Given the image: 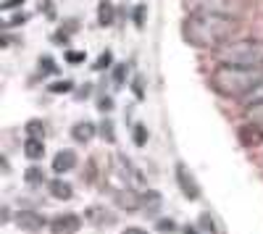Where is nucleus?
<instances>
[{"instance_id": "f257e3e1", "label": "nucleus", "mask_w": 263, "mask_h": 234, "mask_svg": "<svg viewBox=\"0 0 263 234\" xmlns=\"http://www.w3.org/2000/svg\"><path fill=\"white\" fill-rule=\"evenodd\" d=\"M242 32V21L229 18V16H216V13H190L182 21V40L190 48L197 50H218L227 42L237 40Z\"/></svg>"}, {"instance_id": "f03ea898", "label": "nucleus", "mask_w": 263, "mask_h": 234, "mask_svg": "<svg viewBox=\"0 0 263 234\" xmlns=\"http://www.w3.org/2000/svg\"><path fill=\"white\" fill-rule=\"evenodd\" d=\"M263 82V69H248V66H227L218 63L211 71V87L221 98H234L242 100L255 84Z\"/></svg>"}, {"instance_id": "7ed1b4c3", "label": "nucleus", "mask_w": 263, "mask_h": 234, "mask_svg": "<svg viewBox=\"0 0 263 234\" xmlns=\"http://www.w3.org/2000/svg\"><path fill=\"white\" fill-rule=\"evenodd\" d=\"M216 61L227 66L263 69V37H237L216 50Z\"/></svg>"}, {"instance_id": "20e7f679", "label": "nucleus", "mask_w": 263, "mask_h": 234, "mask_svg": "<svg viewBox=\"0 0 263 234\" xmlns=\"http://www.w3.org/2000/svg\"><path fill=\"white\" fill-rule=\"evenodd\" d=\"M187 13H216L229 18H245L253 13V0H182Z\"/></svg>"}, {"instance_id": "39448f33", "label": "nucleus", "mask_w": 263, "mask_h": 234, "mask_svg": "<svg viewBox=\"0 0 263 234\" xmlns=\"http://www.w3.org/2000/svg\"><path fill=\"white\" fill-rule=\"evenodd\" d=\"M174 177H177V184H179L182 195H184L187 200H197V198H200V184H197L195 174L190 171V168H187L182 161L174 166Z\"/></svg>"}, {"instance_id": "423d86ee", "label": "nucleus", "mask_w": 263, "mask_h": 234, "mask_svg": "<svg viewBox=\"0 0 263 234\" xmlns=\"http://www.w3.org/2000/svg\"><path fill=\"white\" fill-rule=\"evenodd\" d=\"M237 140L242 147H260L263 145V126L255 121H245L237 126Z\"/></svg>"}, {"instance_id": "0eeeda50", "label": "nucleus", "mask_w": 263, "mask_h": 234, "mask_svg": "<svg viewBox=\"0 0 263 234\" xmlns=\"http://www.w3.org/2000/svg\"><path fill=\"white\" fill-rule=\"evenodd\" d=\"M48 229L53 234H77L82 229V216H77V213H58V216L50 219Z\"/></svg>"}, {"instance_id": "6e6552de", "label": "nucleus", "mask_w": 263, "mask_h": 234, "mask_svg": "<svg viewBox=\"0 0 263 234\" xmlns=\"http://www.w3.org/2000/svg\"><path fill=\"white\" fill-rule=\"evenodd\" d=\"M13 221H16L18 229H24V231H40L42 226L50 224L42 213H37V210H18V213L13 216Z\"/></svg>"}, {"instance_id": "1a4fd4ad", "label": "nucleus", "mask_w": 263, "mask_h": 234, "mask_svg": "<svg viewBox=\"0 0 263 234\" xmlns=\"http://www.w3.org/2000/svg\"><path fill=\"white\" fill-rule=\"evenodd\" d=\"M84 221L92 226H111V224H116V216L105 205H90L84 210Z\"/></svg>"}, {"instance_id": "9d476101", "label": "nucleus", "mask_w": 263, "mask_h": 234, "mask_svg": "<svg viewBox=\"0 0 263 234\" xmlns=\"http://www.w3.org/2000/svg\"><path fill=\"white\" fill-rule=\"evenodd\" d=\"M53 171L55 174H69L71 168L77 166V153L74 150H69V147H63V150H58L55 155H53Z\"/></svg>"}, {"instance_id": "9b49d317", "label": "nucleus", "mask_w": 263, "mask_h": 234, "mask_svg": "<svg viewBox=\"0 0 263 234\" xmlns=\"http://www.w3.org/2000/svg\"><path fill=\"white\" fill-rule=\"evenodd\" d=\"M98 132H100V129H98L92 121H77V124L71 126V140L79 142V145H87V142L95 140Z\"/></svg>"}, {"instance_id": "f8f14e48", "label": "nucleus", "mask_w": 263, "mask_h": 234, "mask_svg": "<svg viewBox=\"0 0 263 234\" xmlns=\"http://www.w3.org/2000/svg\"><path fill=\"white\" fill-rule=\"evenodd\" d=\"M116 203H119V208H124V210H140L142 208V195H137V192H132L129 187H121V189H116Z\"/></svg>"}, {"instance_id": "ddd939ff", "label": "nucleus", "mask_w": 263, "mask_h": 234, "mask_svg": "<svg viewBox=\"0 0 263 234\" xmlns=\"http://www.w3.org/2000/svg\"><path fill=\"white\" fill-rule=\"evenodd\" d=\"M48 189H50V195H53L55 200H71V198H74V187H71L69 182H63L61 177H58V179H50V182H48Z\"/></svg>"}, {"instance_id": "4468645a", "label": "nucleus", "mask_w": 263, "mask_h": 234, "mask_svg": "<svg viewBox=\"0 0 263 234\" xmlns=\"http://www.w3.org/2000/svg\"><path fill=\"white\" fill-rule=\"evenodd\" d=\"M116 21V6L111 0H100L98 3V24L100 27H111Z\"/></svg>"}, {"instance_id": "2eb2a0df", "label": "nucleus", "mask_w": 263, "mask_h": 234, "mask_svg": "<svg viewBox=\"0 0 263 234\" xmlns=\"http://www.w3.org/2000/svg\"><path fill=\"white\" fill-rule=\"evenodd\" d=\"M24 155H27V161H42V155H45V140L27 137L24 140Z\"/></svg>"}, {"instance_id": "dca6fc26", "label": "nucleus", "mask_w": 263, "mask_h": 234, "mask_svg": "<svg viewBox=\"0 0 263 234\" xmlns=\"http://www.w3.org/2000/svg\"><path fill=\"white\" fill-rule=\"evenodd\" d=\"M163 205V195L156 192V189H147V192H142V208L147 210V213H158Z\"/></svg>"}, {"instance_id": "f3484780", "label": "nucleus", "mask_w": 263, "mask_h": 234, "mask_svg": "<svg viewBox=\"0 0 263 234\" xmlns=\"http://www.w3.org/2000/svg\"><path fill=\"white\" fill-rule=\"evenodd\" d=\"M24 132H27V137L45 140V124H42L40 119H29V121L24 124Z\"/></svg>"}, {"instance_id": "a211bd4d", "label": "nucleus", "mask_w": 263, "mask_h": 234, "mask_svg": "<svg viewBox=\"0 0 263 234\" xmlns=\"http://www.w3.org/2000/svg\"><path fill=\"white\" fill-rule=\"evenodd\" d=\"M79 29V21L77 18H71V21H66V24L58 29V34L53 37V42H66V40H69L71 37V32H77Z\"/></svg>"}, {"instance_id": "6ab92c4d", "label": "nucleus", "mask_w": 263, "mask_h": 234, "mask_svg": "<svg viewBox=\"0 0 263 234\" xmlns=\"http://www.w3.org/2000/svg\"><path fill=\"white\" fill-rule=\"evenodd\" d=\"M71 90H74L71 79H55V82L48 84V92H53V95H63V92H71Z\"/></svg>"}, {"instance_id": "aec40b11", "label": "nucleus", "mask_w": 263, "mask_h": 234, "mask_svg": "<svg viewBox=\"0 0 263 234\" xmlns=\"http://www.w3.org/2000/svg\"><path fill=\"white\" fill-rule=\"evenodd\" d=\"M24 182L27 184H42V182H48V179H45V171H42L40 166H29L27 171H24Z\"/></svg>"}, {"instance_id": "412c9836", "label": "nucleus", "mask_w": 263, "mask_h": 234, "mask_svg": "<svg viewBox=\"0 0 263 234\" xmlns=\"http://www.w3.org/2000/svg\"><path fill=\"white\" fill-rule=\"evenodd\" d=\"M258 103H263V82L255 84V87L242 98V105H245V108H248V105H258Z\"/></svg>"}, {"instance_id": "4be33fe9", "label": "nucleus", "mask_w": 263, "mask_h": 234, "mask_svg": "<svg viewBox=\"0 0 263 234\" xmlns=\"http://www.w3.org/2000/svg\"><path fill=\"white\" fill-rule=\"evenodd\" d=\"M98 129H100V137H103L105 142H116V129H114V121H111V119H103Z\"/></svg>"}, {"instance_id": "5701e85b", "label": "nucleus", "mask_w": 263, "mask_h": 234, "mask_svg": "<svg viewBox=\"0 0 263 234\" xmlns=\"http://www.w3.org/2000/svg\"><path fill=\"white\" fill-rule=\"evenodd\" d=\"M245 119H248V121H255V124L263 126V103H258V105H248V108H245Z\"/></svg>"}, {"instance_id": "b1692460", "label": "nucleus", "mask_w": 263, "mask_h": 234, "mask_svg": "<svg viewBox=\"0 0 263 234\" xmlns=\"http://www.w3.org/2000/svg\"><path fill=\"white\" fill-rule=\"evenodd\" d=\"M132 140H135L137 147H145V142H147V129H145V124H135V129H132Z\"/></svg>"}, {"instance_id": "393cba45", "label": "nucleus", "mask_w": 263, "mask_h": 234, "mask_svg": "<svg viewBox=\"0 0 263 234\" xmlns=\"http://www.w3.org/2000/svg\"><path fill=\"white\" fill-rule=\"evenodd\" d=\"M197 224H200V229H203L205 234H218V231H216V221H213V216H211V213H200Z\"/></svg>"}, {"instance_id": "a878e982", "label": "nucleus", "mask_w": 263, "mask_h": 234, "mask_svg": "<svg viewBox=\"0 0 263 234\" xmlns=\"http://www.w3.org/2000/svg\"><path fill=\"white\" fill-rule=\"evenodd\" d=\"M111 63H114V53H111V50H103V53H100V58L92 63V69H95V71H100V69H108Z\"/></svg>"}, {"instance_id": "bb28decb", "label": "nucleus", "mask_w": 263, "mask_h": 234, "mask_svg": "<svg viewBox=\"0 0 263 234\" xmlns=\"http://www.w3.org/2000/svg\"><path fill=\"white\" fill-rule=\"evenodd\" d=\"M40 69H42V74H58V66H55V61L50 55L40 58Z\"/></svg>"}, {"instance_id": "cd10ccee", "label": "nucleus", "mask_w": 263, "mask_h": 234, "mask_svg": "<svg viewBox=\"0 0 263 234\" xmlns=\"http://www.w3.org/2000/svg\"><path fill=\"white\" fill-rule=\"evenodd\" d=\"M126 74H129L126 63H119V66L114 69V84H116V87H121V84L126 82Z\"/></svg>"}, {"instance_id": "c85d7f7f", "label": "nucleus", "mask_w": 263, "mask_h": 234, "mask_svg": "<svg viewBox=\"0 0 263 234\" xmlns=\"http://www.w3.org/2000/svg\"><path fill=\"white\" fill-rule=\"evenodd\" d=\"M156 229H158L161 234H174V231H177L179 226H177V224H174L171 219H161V221L156 224Z\"/></svg>"}, {"instance_id": "c756f323", "label": "nucleus", "mask_w": 263, "mask_h": 234, "mask_svg": "<svg viewBox=\"0 0 263 234\" xmlns=\"http://www.w3.org/2000/svg\"><path fill=\"white\" fill-rule=\"evenodd\" d=\"M84 58H87L84 50H66V61L74 63V66H77V63H84Z\"/></svg>"}, {"instance_id": "7c9ffc66", "label": "nucleus", "mask_w": 263, "mask_h": 234, "mask_svg": "<svg viewBox=\"0 0 263 234\" xmlns=\"http://www.w3.org/2000/svg\"><path fill=\"white\" fill-rule=\"evenodd\" d=\"M145 13H147L145 6H135V27H137V29L145 27Z\"/></svg>"}, {"instance_id": "2f4dec72", "label": "nucleus", "mask_w": 263, "mask_h": 234, "mask_svg": "<svg viewBox=\"0 0 263 234\" xmlns=\"http://www.w3.org/2000/svg\"><path fill=\"white\" fill-rule=\"evenodd\" d=\"M27 18H29V13H27V11H16V16H11V18H8V27H18V24H24Z\"/></svg>"}, {"instance_id": "473e14b6", "label": "nucleus", "mask_w": 263, "mask_h": 234, "mask_svg": "<svg viewBox=\"0 0 263 234\" xmlns=\"http://www.w3.org/2000/svg\"><path fill=\"white\" fill-rule=\"evenodd\" d=\"M98 108H100V111H114V100L108 98V95H103V98L98 100Z\"/></svg>"}, {"instance_id": "72a5a7b5", "label": "nucleus", "mask_w": 263, "mask_h": 234, "mask_svg": "<svg viewBox=\"0 0 263 234\" xmlns=\"http://www.w3.org/2000/svg\"><path fill=\"white\" fill-rule=\"evenodd\" d=\"M21 3H24V0H3V3H0V8L11 11V8H16V6H21Z\"/></svg>"}, {"instance_id": "f704fd0d", "label": "nucleus", "mask_w": 263, "mask_h": 234, "mask_svg": "<svg viewBox=\"0 0 263 234\" xmlns=\"http://www.w3.org/2000/svg\"><path fill=\"white\" fill-rule=\"evenodd\" d=\"M121 234H150V231H145V229H140V226H129V229H124Z\"/></svg>"}, {"instance_id": "c9c22d12", "label": "nucleus", "mask_w": 263, "mask_h": 234, "mask_svg": "<svg viewBox=\"0 0 263 234\" xmlns=\"http://www.w3.org/2000/svg\"><path fill=\"white\" fill-rule=\"evenodd\" d=\"M45 16H48V18H55V8H53V0H48V3H45Z\"/></svg>"}, {"instance_id": "e433bc0d", "label": "nucleus", "mask_w": 263, "mask_h": 234, "mask_svg": "<svg viewBox=\"0 0 263 234\" xmlns=\"http://www.w3.org/2000/svg\"><path fill=\"white\" fill-rule=\"evenodd\" d=\"M135 92H137V98H140V100H142V82H140V79H137V82H135Z\"/></svg>"}, {"instance_id": "4c0bfd02", "label": "nucleus", "mask_w": 263, "mask_h": 234, "mask_svg": "<svg viewBox=\"0 0 263 234\" xmlns=\"http://www.w3.org/2000/svg\"><path fill=\"white\" fill-rule=\"evenodd\" d=\"M182 234H200V231H197V229H195V226H190V224H187V226H184V229H182Z\"/></svg>"}]
</instances>
